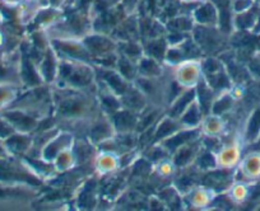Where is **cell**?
I'll list each match as a JSON object with an SVG mask.
<instances>
[{
  "mask_svg": "<svg viewBox=\"0 0 260 211\" xmlns=\"http://www.w3.org/2000/svg\"><path fill=\"white\" fill-rule=\"evenodd\" d=\"M52 102L57 117L67 121H89L100 107L99 98L91 92L61 87L52 91Z\"/></svg>",
  "mask_w": 260,
  "mask_h": 211,
  "instance_id": "obj_1",
  "label": "cell"
},
{
  "mask_svg": "<svg viewBox=\"0 0 260 211\" xmlns=\"http://www.w3.org/2000/svg\"><path fill=\"white\" fill-rule=\"evenodd\" d=\"M97 83L96 68L92 63L71 59H59L56 83L61 88L88 91Z\"/></svg>",
  "mask_w": 260,
  "mask_h": 211,
  "instance_id": "obj_2",
  "label": "cell"
},
{
  "mask_svg": "<svg viewBox=\"0 0 260 211\" xmlns=\"http://www.w3.org/2000/svg\"><path fill=\"white\" fill-rule=\"evenodd\" d=\"M50 45L56 52L59 59H71V60H81L92 63L88 50L84 46L82 39L77 38H51Z\"/></svg>",
  "mask_w": 260,
  "mask_h": 211,
  "instance_id": "obj_3",
  "label": "cell"
},
{
  "mask_svg": "<svg viewBox=\"0 0 260 211\" xmlns=\"http://www.w3.org/2000/svg\"><path fill=\"white\" fill-rule=\"evenodd\" d=\"M192 38L201 47L202 52L206 55H216L223 46V32L217 27H207L195 24L192 28Z\"/></svg>",
  "mask_w": 260,
  "mask_h": 211,
  "instance_id": "obj_4",
  "label": "cell"
},
{
  "mask_svg": "<svg viewBox=\"0 0 260 211\" xmlns=\"http://www.w3.org/2000/svg\"><path fill=\"white\" fill-rule=\"evenodd\" d=\"M82 41L86 49L88 50L92 61L117 52V42L106 33H101V32L88 33L82 38Z\"/></svg>",
  "mask_w": 260,
  "mask_h": 211,
  "instance_id": "obj_5",
  "label": "cell"
},
{
  "mask_svg": "<svg viewBox=\"0 0 260 211\" xmlns=\"http://www.w3.org/2000/svg\"><path fill=\"white\" fill-rule=\"evenodd\" d=\"M0 113L13 125L14 130L17 133L32 134L34 131L39 130L40 123L44 120V118H40L39 116L34 115V113L13 107L7 108V110L2 111Z\"/></svg>",
  "mask_w": 260,
  "mask_h": 211,
  "instance_id": "obj_6",
  "label": "cell"
},
{
  "mask_svg": "<svg viewBox=\"0 0 260 211\" xmlns=\"http://www.w3.org/2000/svg\"><path fill=\"white\" fill-rule=\"evenodd\" d=\"M175 68V80L182 88H195L203 78L201 60H185Z\"/></svg>",
  "mask_w": 260,
  "mask_h": 211,
  "instance_id": "obj_7",
  "label": "cell"
},
{
  "mask_svg": "<svg viewBox=\"0 0 260 211\" xmlns=\"http://www.w3.org/2000/svg\"><path fill=\"white\" fill-rule=\"evenodd\" d=\"M97 81L105 84L109 89H111L115 94L121 97L127 88L132 86V81L126 80L115 68H105V66H97Z\"/></svg>",
  "mask_w": 260,
  "mask_h": 211,
  "instance_id": "obj_8",
  "label": "cell"
},
{
  "mask_svg": "<svg viewBox=\"0 0 260 211\" xmlns=\"http://www.w3.org/2000/svg\"><path fill=\"white\" fill-rule=\"evenodd\" d=\"M74 141L76 140H74L73 134L67 133V131H59L54 138H51L46 144H45L44 148L41 149L40 156L45 160L54 162V159L56 158L57 154H59L60 151L65 150V149L72 148Z\"/></svg>",
  "mask_w": 260,
  "mask_h": 211,
  "instance_id": "obj_9",
  "label": "cell"
},
{
  "mask_svg": "<svg viewBox=\"0 0 260 211\" xmlns=\"http://www.w3.org/2000/svg\"><path fill=\"white\" fill-rule=\"evenodd\" d=\"M37 70H39L40 76L45 84H55L57 79V71H59V58L54 49L50 47L44 51L42 59L39 61Z\"/></svg>",
  "mask_w": 260,
  "mask_h": 211,
  "instance_id": "obj_10",
  "label": "cell"
},
{
  "mask_svg": "<svg viewBox=\"0 0 260 211\" xmlns=\"http://www.w3.org/2000/svg\"><path fill=\"white\" fill-rule=\"evenodd\" d=\"M202 148H203V144H202L201 136V138L195 139V140L190 141V143L185 144L181 148L177 149L172 154V163L179 170H184V168L190 167V165L194 164L195 159H197V156H198Z\"/></svg>",
  "mask_w": 260,
  "mask_h": 211,
  "instance_id": "obj_11",
  "label": "cell"
},
{
  "mask_svg": "<svg viewBox=\"0 0 260 211\" xmlns=\"http://www.w3.org/2000/svg\"><path fill=\"white\" fill-rule=\"evenodd\" d=\"M201 136H202L201 128H194V129L184 128L180 131H177V133H175L174 135L169 136L167 139L162 140L161 143L158 144H161V145L166 149L167 153L170 154V156H171L172 154H174L177 149L181 148L182 145L195 140V139L201 138Z\"/></svg>",
  "mask_w": 260,
  "mask_h": 211,
  "instance_id": "obj_12",
  "label": "cell"
},
{
  "mask_svg": "<svg viewBox=\"0 0 260 211\" xmlns=\"http://www.w3.org/2000/svg\"><path fill=\"white\" fill-rule=\"evenodd\" d=\"M3 143L9 155L23 158V156L28 155V153L31 151L32 145H34V136L32 134L14 133L13 135L3 140Z\"/></svg>",
  "mask_w": 260,
  "mask_h": 211,
  "instance_id": "obj_13",
  "label": "cell"
},
{
  "mask_svg": "<svg viewBox=\"0 0 260 211\" xmlns=\"http://www.w3.org/2000/svg\"><path fill=\"white\" fill-rule=\"evenodd\" d=\"M114 125L116 134L124 133H137V126H138L139 113L130 111L127 108H120L111 116H109Z\"/></svg>",
  "mask_w": 260,
  "mask_h": 211,
  "instance_id": "obj_14",
  "label": "cell"
},
{
  "mask_svg": "<svg viewBox=\"0 0 260 211\" xmlns=\"http://www.w3.org/2000/svg\"><path fill=\"white\" fill-rule=\"evenodd\" d=\"M191 17L194 19V23L198 26L218 27V8L212 2H204L199 4L194 9Z\"/></svg>",
  "mask_w": 260,
  "mask_h": 211,
  "instance_id": "obj_15",
  "label": "cell"
},
{
  "mask_svg": "<svg viewBox=\"0 0 260 211\" xmlns=\"http://www.w3.org/2000/svg\"><path fill=\"white\" fill-rule=\"evenodd\" d=\"M120 99H121L122 107L134 111L137 113H141L149 104L148 99L144 96L143 92L134 83H132V86L125 91V93L120 97Z\"/></svg>",
  "mask_w": 260,
  "mask_h": 211,
  "instance_id": "obj_16",
  "label": "cell"
},
{
  "mask_svg": "<svg viewBox=\"0 0 260 211\" xmlns=\"http://www.w3.org/2000/svg\"><path fill=\"white\" fill-rule=\"evenodd\" d=\"M181 129H184V126L181 125V122L177 118L171 117V116L166 115V112H165V115L159 118L156 128H154L153 144L161 143L162 140L174 135L175 133L180 131Z\"/></svg>",
  "mask_w": 260,
  "mask_h": 211,
  "instance_id": "obj_17",
  "label": "cell"
},
{
  "mask_svg": "<svg viewBox=\"0 0 260 211\" xmlns=\"http://www.w3.org/2000/svg\"><path fill=\"white\" fill-rule=\"evenodd\" d=\"M197 98V94H195V88H187L184 89L171 103H169L166 106V115L171 116V117L177 118L179 120L180 116L182 115L185 110L187 108L190 103H191L194 99Z\"/></svg>",
  "mask_w": 260,
  "mask_h": 211,
  "instance_id": "obj_18",
  "label": "cell"
},
{
  "mask_svg": "<svg viewBox=\"0 0 260 211\" xmlns=\"http://www.w3.org/2000/svg\"><path fill=\"white\" fill-rule=\"evenodd\" d=\"M137 68H138L139 76H146V78H162L164 76L162 63L151 56H142L141 60L137 63Z\"/></svg>",
  "mask_w": 260,
  "mask_h": 211,
  "instance_id": "obj_19",
  "label": "cell"
},
{
  "mask_svg": "<svg viewBox=\"0 0 260 211\" xmlns=\"http://www.w3.org/2000/svg\"><path fill=\"white\" fill-rule=\"evenodd\" d=\"M204 118V113L202 111L201 106H199L197 98L191 102V103L187 106L186 110L182 112V115L180 116L179 121L181 122V125L184 128H201V123Z\"/></svg>",
  "mask_w": 260,
  "mask_h": 211,
  "instance_id": "obj_20",
  "label": "cell"
},
{
  "mask_svg": "<svg viewBox=\"0 0 260 211\" xmlns=\"http://www.w3.org/2000/svg\"><path fill=\"white\" fill-rule=\"evenodd\" d=\"M217 156V165L221 168H234L240 160V148L237 144L221 146Z\"/></svg>",
  "mask_w": 260,
  "mask_h": 211,
  "instance_id": "obj_21",
  "label": "cell"
},
{
  "mask_svg": "<svg viewBox=\"0 0 260 211\" xmlns=\"http://www.w3.org/2000/svg\"><path fill=\"white\" fill-rule=\"evenodd\" d=\"M142 45H143L144 55L151 56V58L164 63L167 47H169V44H167L166 38H164V37L147 38V41H144Z\"/></svg>",
  "mask_w": 260,
  "mask_h": 211,
  "instance_id": "obj_22",
  "label": "cell"
},
{
  "mask_svg": "<svg viewBox=\"0 0 260 211\" xmlns=\"http://www.w3.org/2000/svg\"><path fill=\"white\" fill-rule=\"evenodd\" d=\"M96 168L101 175H109L120 168L119 155L112 151L102 150L96 156Z\"/></svg>",
  "mask_w": 260,
  "mask_h": 211,
  "instance_id": "obj_23",
  "label": "cell"
},
{
  "mask_svg": "<svg viewBox=\"0 0 260 211\" xmlns=\"http://www.w3.org/2000/svg\"><path fill=\"white\" fill-rule=\"evenodd\" d=\"M235 101H236V99L232 96L231 91L221 92V93L217 94L216 98H214L213 103H212L211 112L209 113L217 116H224L234 108Z\"/></svg>",
  "mask_w": 260,
  "mask_h": 211,
  "instance_id": "obj_24",
  "label": "cell"
},
{
  "mask_svg": "<svg viewBox=\"0 0 260 211\" xmlns=\"http://www.w3.org/2000/svg\"><path fill=\"white\" fill-rule=\"evenodd\" d=\"M19 96V88L13 81H0V112L9 108Z\"/></svg>",
  "mask_w": 260,
  "mask_h": 211,
  "instance_id": "obj_25",
  "label": "cell"
},
{
  "mask_svg": "<svg viewBox=\"0 0 260 211\" xmlns=\"http://www.w3.org/2000/svg\"><path fill=\"white\" fill-rule=\"evenodd\" d=\"M117 52L121 54L125 58L138 63L142 56L144 55L143 45L139 44L137 39H129V41H119L117 42Z\"/></svg>",
  "mask_w": 260,
  "mask_h": 211,
  "instance_id": "obj_26",
  "label": "cell"
},
{
  "mask_svg": "<svg viewBox=\"0 0 260 211\" xmlns=\"http://www.w3.org/2000/svg\"><path fill=\"white\" fill-rule=\"evenodd\" d=\"M224 130V122L222 120V116L208 115L204 116L203 121L201 123V131L202 135L208 136H219Z\"/></svg>",
  "mask_w": 260,
  "mask_h": 211,
  "instance_id": "obj_27",
  "label": "cell"
},
{
  "mask_svg": "<svg viewBox=\"0 0 260 211\" xmlns=\"http://www.w3.org/2000/svg\"><path fill=\"white\" fill-rule=\"evenodd\" d=\"M240 171L246 180L260 178V153H252L246 155L241 162Z\"/></svg>",
  "mask_w": 260,
  "mask_h": 211,
  "instance_id": "obj_28",
  "label": "cell"
},
{
  "mask_svg": "<svg viewBox=\"0 0 260 211\" xmlns=\"http://www.w3.org/2000/svg\"><path fill=\"white\" fill-rule=\"evenodd\" d=\"M260 138V106L255 108L250 115L249 120L245 128L244 139L247 144L256 143L257 139Z\"/></svg>",
  "mask_w": 260,
  "mask_h": 211,
  "instance_id": "obj_29",
  "label": "cell"
},
{
  "mask_svg": "<svg viewBox=\"0 0 260 211\" xmlns=\"http://www.w3.org/2000/svg\"><path fill=\"white\" fill-rule=\"evenodd\" d=\"M190 195V205L195 207H204L208 206L213 200V191L209 190L206 186H195L191 191L187 192Z\"/></svg>",
  "mask_w": 260,
  "mask_h": 211,
  "instance_id": "obj_30",
  "label": "cell"
},
{
  "mask_svg": "<svg viewBox=\"0 0 260 211\" xmlns=\"http://www.w3.org/2000/svg\"><path fill=\"white\" fill-rule=\"evenodd\" d=\"M195 23L192 17L186 16H179V17H172L169 19L166 24L167 32H174V33H181L187 34L192 31Z\"/></svg>",
  "mask_w": 260,
  "mask_h": 211,
  "instance_id": "obj_31",
  "label": "cell"
},
{
  "mask_svg": "<svg viewBox=\"0 0 260 211\" xmlns=\"http://www.w3.org/2000/svg\"><path fill=\"white\" fill-rule=\"evenodd\" d=\"M54 165L56 168L57 172H67V171L72 170L73 167H76L77 164V158L76 154L73 151V146L72 148L65 149V150L60 151L56 155V158L54 159Z\"/></svg>",
  "mask_w": 260,
  "mask_h": 211,
  "instance_id": "obj_32",
  "label": "cell"
},
{
  "mask_svg": "<svg viewBox=\"0 0 260 211\" xmlns=\"http://www.w3.org/2000/svg\"><path fill=\"white\" fill-rule=\"evenodd\" d=\"M117 71L124 76L126 80L132 81L133 83L136 80V78L138 76V68H137V63L130 59L125 58L121 54H119L116 61V66H115Z\"/></svg>",
  "mask_w": 260,
  "mask_h": 211,
  "instance_id": "obj_33",
  "label": "cell"
},
{
  "mask_svg": "<svg viewBox=\"0 0 260 211\" xmlns=\"http://www.w3.org/2000/svg\"><path fill=\"white\" fill-rule=\"evenodd\" d=\"M14 133H17V131L14 130L13 125L0 113V139H2V140H6L7 138L13 135Z\"/></svg>",
  "mask_w": 260,
  "mask_h": 211,
  "instance_id": "obj_34",
  "label": "cell"
},
{
  "mask_svg": "<svg viewBox=\"0 0 260 211\" xmlns=\"http://www.w3.org/2000/svg\"><path fill=\"white\" fill-rule=\"evenodd\" d=\"M251 7H254V0H234L231 3V9L235 14L249 11Z\"/></svg>",
  "mask_w": 260,
  "mask_h": 211,
  "instance_id": "obj_35",
  "label": "cell"
},
{
  "mask_svg": "<svg viewBox=\"0 0 260 211\" xmlns=\"http://www.w3.org/2000/svg\"><path fill=\"white\" fill-rule=\"evenodd\" d=\"M250 74H251L254 78L259 79L260 80V52H256L250 58L249 65H247Z\"/></svg>",
  "mask_w": 260,
  "mask_h": 211,
  "instance_id": "obj_36",
  "label": "cell"
},
{
  "mask_svg": "<svg viewBox=\"0 0 260 211\" xmlns=\"http://www.w3.org/2000/svg\"><path fill=\"white\" fill-rule=\"evenodd\" d=\"M119 2H122V0H106L107 6H110V7L116 6V4H119Z\"/></svg>",
  "mask_w": 260,
  "mask_h": 211,
  "instance_id": "obj_37",
  "label": "cell"
},
{
  "mask_svg": "<svg viewBox=\"0 0 260 211\" xmlns=\"http://www.w3.org/2000/svg\"><path fill=\"white\" fill-rule=\"evenodd\" d=\"M4 2H7V3H13V2H17V0H4Z\"/></svg>",
  "mask_w": 260,
  "mask_h": 211,
  "instance_id": "obj_38",
  "label": "cell"
},
{
  "mask_svg": "<svg viewBox=\"0 0 260 211\" xmlns=\"http://www.w3.org/2000/svg\"><path fill=\"white\" fill-rule=\"evenodd\" d=\"M184 2H195V0H184Z\"/></svg>",
  "mask_w": 260,
  "mask_h": 211,
  "instance_id": "obj_39",
  "label": "cell"
}]
</instances>
